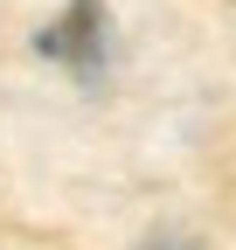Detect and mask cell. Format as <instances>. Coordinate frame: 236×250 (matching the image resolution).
I'll return each instance as SVG.
<instances>
[{"instance_id":"6da1fadb","label":"cell","mask_w":236,"mask_h":250,"mask_svg":"<svg viewBox=\"0 0 236 250\" xmlns=\"http://www.w3.org/2000/svg\"><path fill=\"white\" fill-rule=\"evenodd\" d=\"M35 49H42L49 62H63L70 77L98 83V77H104V56H111V21H104V0H70V7H63V14H56L42 35H35Z\"/></svg>"},{"instance_id":"7a4b0ae2","label":"cell","mask_w":236,"mask_h":250,"mask_svg":"<svg viewBox=\"0 0 236 250\" xmlns=\"http://www.w3.org/2000/svg\"><path fill=\"white\" fill-rule=\"evenodd\" d=\"M153 250H195V243H188V236H160Z\"/></svg>"}]
</instances>
